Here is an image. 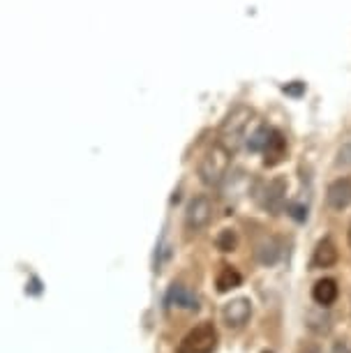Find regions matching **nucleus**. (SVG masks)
Wrapping results in <instances>:
<instances>
[{"mask_svg": "<svg viewBox=\"0 0 351 353\" xmlns=\"http://www.w3.org/2000/svg\"><path fill=\"white\" fill-rule=\"evenodd\" d=\"M231 164V150L224 143H215L203 152L201 164H199V178H201L203 185H215L222 183V178L227 176Z\"/></svg>", "mask_w": 351, "mask_h": 353, "instance_id": "1", "label": "nucleus"}, {"mask_svg": "<svg viewBox=\"0 0 351 353\" xmlns=\"http://www.w3.org/2000/svg\"><path fill=\"white\" fill-rule=\"evenodd\" d=\"M250 123H252V109H248V106H236V109L227 116V121L222 123V130H220L222 141L220 143L227 145L229 150L238 148L245 139V132H248Z\"/></svg>", "mask_w": 351, "mask_h": 353, "instance_id": "2", "label": "nucleus"}, {"mask_svg": "<svg viewBox=\"0 0 351 353\" xmlns=\"http://www.w3.org/2000/svg\"><path fill=\"white\" fill-rule=\"evenodd\" d=\"M215 349H217V330L213 323H199L178 344V353H213Z\"/></svg>", "mask_w": 351, "mask_h": 353, "instance_id": "3", "label": "nucleus"}, {"mask_svg": "<svg viewBox=\"0 0 351 353\" xmlns=\"http://www.w3.org/2000/svg\"><path fill=\"white\" fill-rule=\"evenodd\" d=\"M213 219V203H210L208 196H194L185 210V226L192 233L203 231Z\"/></svg>", "mask_w": 351, "mask_h": 353, "instance_id": "4", "label": "nucleus"}, {"mask_svg": "<svg viewBox=\"0 0 351 353\" xmlns=\"http://www.w3.org/2000/svg\"><path fill=\"white\" fill-rule=\"evenodd\" d=\"M250 316H252V303H250V298H236V301L224 305L222 310V319L229 328H243L250 321Z\"/></svg>", "mask_w": 351, "mask_h": 353, "instance_id": "5", "label": "nucleus"}, {"mask_svg": "<svg viewBox=\"0 0 351 353\" xmlns=\"http://www.w3.org/2000/svg\"><path fill=\"white\" fill-rule=\"evenodd\" d=\"M284 199H287V181H284V178H275V181L268 183L261 203H263V208L270 212H280L284 205Z\"/></svg>", "mask_w": 351, "mask_h": 353, "instance_id": "6", "label": "nucleus"}, {"mask_svg": "<svg viewBox=\"0 0 351 353\" xmlns=\"http://www.w3.org/2000/svg\"><path fill=\"white\" fill-rule=\"evenodd\" d=\"M328 205L335 210H344L351 205V178H340L328 188Z\"/></svg>", "mask_w": 351, "mask_h": 353, "instance_id": "7", "label": "nucleus"}, {"mask_svg": "<svg viewBox=\"0 0 351 353\" xmlns=\"http://www.w3.org/2000/svg\"><path fill=\"white\" fill-rule=\"evenodd\" d=\"M263 155H266V159H263L266 166H277L287 157V141H284V137L280 132H270L268 141L263 145Z\"/></svg>", "mask_w": 351, "mask_h": 353, "instance_id": "8", "label": "nucleus"}, {"mask_svg": "<svg viewBox=\"0 0 351 353\" xmlns=\"http://www.w3.org/2000/svg\"><path fill=\"white\" fill-rule=\"evenodd\" d=\"M337 293H340V289H337V282L335 279H319V282L314 284L312 289V298L314 303H319L321 307H328V305H333L337 301Z\"/></svg>", "mask_w": 351, "mask_h": 353, "instance_id": "9", "label": "nucleus"}, {"mask_svg": "<svg viewBox=\"0 0 351 353\" xmlns=\"http://www.w3.org/2000/svg\"><path fill=\"white\" fill-rule=\"evenodd\" d=\"M167 305H176V307H183V310H197L199 301H197L194 293L190 289H185L183 284H174L167 296Z\"/></svg>", "mask_w": 351, "mask_h": 353, "instance_id": "10", "label": "nucleus"}, {"mask_svg": "<svg viewBox=\"0 0 351 353\" xmlns=\"http://www.w3.org/2000/svg\"><path fill=\"white\" fill-rule=\"evenodd\" d=\"M335 263H337V248L333 245V241L323 238L314 250L312 265H317V268H330V265H335Z\"/></svg>", "mask_w": 351, "mask_h": 353, "instance_id": "11", "label": "nucleus"}, {"mask_svg": "<svg viewBox=\"0 0 351 353\" xmlns=\"http://www.w3.org/2000/svg\"><path fill=\"white\" fill-rule=\"evenodd\" d=\"M254 256H257V261H259L261 265L277 263V259H280V243L273 241V238L259 243V245H257V250H254Z\"/></svg>", "mask_w": 351, "mask_h": 353, "instance_id": "12", "label": "nucleus"}, {"mask_svg": "<svg viewBox=\"0 0 351 353\" xmlns=\"http://www.w3.org/2000/svg\"><path fill=\"white\" fill-rule=\"evenodd\" d=\"M243 282L241 272H238L236 268H231V265H224V268L220 270V275H217V291L220 293H227L231 289H238Z\"/></svg>", "mask_w": 351, "mask_h": 353, "instance_id": "13", "label": "nucleus"}, {"mask_svg": "<svg viewBox=\"0 0 351 353\" xmlns=\"http://www.w3.org/2000/svg\"><path fill=\"white\" fill-rule=\"evenodd\" d=\"M236 243H238V238L231 229H224L220 236H217V248H220L222 252H234Z\"/></svg>", "mask_w": 351, "mask_h": 353, "instance_id": "14", "label": "nucleus"}, {"mask_svg": "<svg viewBox=\"0 0 351 353\" xmlns=\"http://www.w3.org/2000/svg\"><path fill=\"white\" fill-rule=\"evenodd\" d=\"M268 137H270V130H266V128H259L254 132L252 137H250V141H248V145H250V150H254V152H259V150H263V145H266V141H268Z\"/></svg>", "mask_w": 351, "mask_h": 353, "instance_id": "15", "label": "nucleus"}, {"mask_svg": "<svg viewBox=\"0 0 351 353\" xmlns=\"http://www.w3.org/2000/svg\"><path fill=\"white\" fill-rule=\"evenodd\" d=\"M337 166H351V143H344L340 150H337Z\"/></svg>", "mask_w": 351, "mask_h": 353, "instance_id": "16", "label": "nucleus"}, {"mask_svg": "<svg viewBox=\"0 0 351 353\" xmlns=\"http://www.w3.org/2000/svg\"><path fill=\"white\" fill-rule=\"evenodd\" d=\"M291 215H294L298 222H303V219L308 217V210H303V208H298V205H294V208H291Z\"/></svg>", "mask_w": 351, "mask_h": 353, "instance_id": "17", "label": "nucleus"}, {"mask_svg": "<svg viewBox=\"0 0 351 353\" xmlns=\"http://www.w3.org/2000/svg\"><path fill=\"white\" fill-rule=\"evenodd\" d=\"M333 353H351V351L347 349V344H337Z\"/></svg>", "mask_w": 351, "mask_h": 353, "instance_id": "18", "label": "nucleus"}, {"mask_svg": "<svg viewBox=\"0 0 351 353\" xmlns=\"http://www.w3.org/2000/svg\"><path fill=\"white\" fill-rule=\"evenodd\" d=\"M303 353H319V349H317V346H305V351Z\"/></svg>", "mask_w": 351, "mask_h": 353, "instance_id": "19", "label": "nucleus"}, {"mask_svg": "<svg viewBox=\"0 0 351 353\" xmlns=\"http://www.w3.org/2000/svg\"><path fill=\"white\" fill-rule=\"evenodd\" d=\"M261 353H273V351H268V349H266V351H261Z\"/></svg>", "mask_w": 351, "mask_h": 353, "instance_id": "20", "label": "nucleus"}, {"mask_svg": "<svg viewBox=\"0 0 351 353\" xmlns=\"http://www.w3.org/2000/svg\"><path fill=\"white\" fill-rule=\"evenodd\" d=\"M349 243H351V231H349Z\"/></svg>", "mask_w": 351, "mask_h": 353, "instance_id": "21", "label": "nucleus"}]
</instances>
